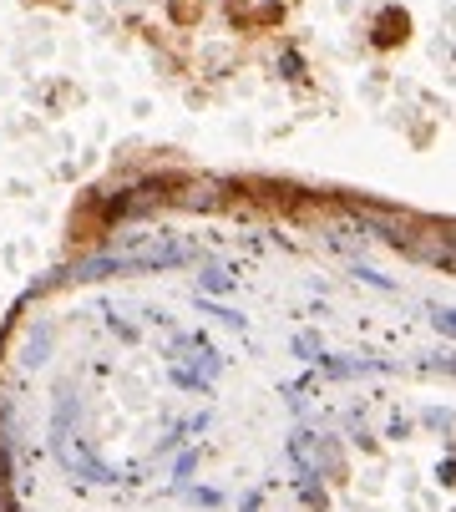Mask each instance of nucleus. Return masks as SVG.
Masks as SVG:
<instances>
[{"mask_svg": "<svg viewBox=\"0 0 456 512\" xmlns=\"http://www.w3.org/2000/svg\"><path fill=\"white\" fill-rule=\"evenodd\" d=\"M0 512H451V224L218 173L102 198L0 335Z\"/></svg>", "mask_w": 456, "mask_h": 512, "instance_id": "obj_1", "label": "nucleus"}]
</instances>
